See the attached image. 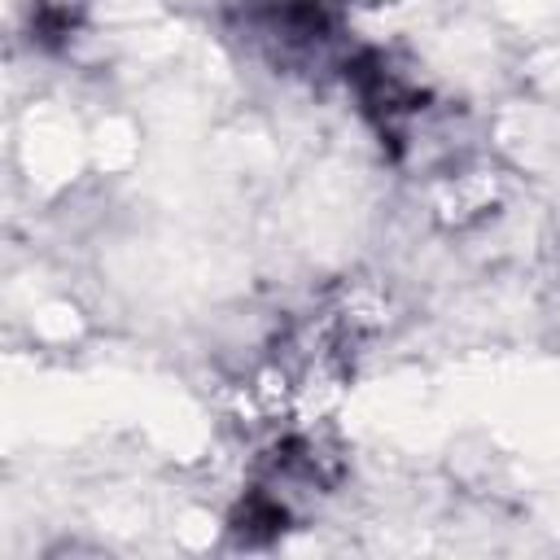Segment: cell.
Listing matches in <instances>:
<instances>
[{
    "label": "cell",
    "mask_w": 560,
    "mask_h": 560,
    "mask_svg": "<svg viewBox=\"0 0 560 560\" xmlns=\"http://www.w3.org/2000/svg\"><path fill=\"white\" fill-rule=\"evenodd\" d=\"M245 35L280 70H311L337 44V9L328 0H245Z\"/></svg>",
    "instance_id": "6da1fadb"
},
{
    "label": "cell",
    "mask_w": 560,
    "mask_h": 560,
    "mask_svg": "<svg viewBox=\"0 0 560 560\" xmlns=\"http://www.w3.org/2000/svg\"><path fill=\"white\" fill-rule=\"evenodd\" d=\"M346 83H350V92H354L363 118H368V122L381 131V140H389V144H398L402 131H407V122L424 109V105H420L424 92H420L385 52H376V48H363L359 57L346 61Z\"/></svg>",
    "instance_id": "7a4b0ae2"
},
{
    "label": "cell",
    "mask_w": 560,
    "mask_h": 560,
    "mask_svg": "<svg viewBox=\"0 0 560 560\" xmlns=\"http://www.w3.org/2000/svg\"><path fill=\"white\" fill-rule=\"evenodd\" d=\"M83 9H88V0H35V9H31V31H35V39L48 44V48L61 44V39L79 26Z\"/></svg>",
    "instance_id": "3957f363"
}]
</instances>
